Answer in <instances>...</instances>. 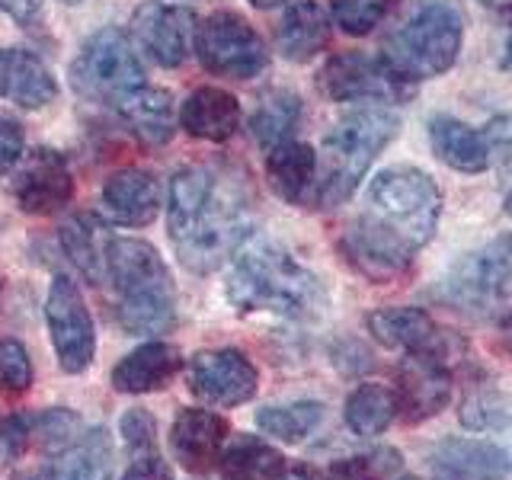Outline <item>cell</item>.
I'll return each instance as SVG.
<instances>
[{
	"label": "cell",
	"instance_id": "1",
	"mask_svg": "<svg viewBox=\"0 0 512 480\" xmlns=\"http://www.w3.org/2000/svg\"><path fill=\"white\" fill-rule=\"evenodd\" d=\"M442 215V192L429 173L388 167L368 183L362 215L343 234V253L365 279L391 282L404 276Z\"/></svg>",
	"mask_w": 512,
	"mask_h": 480
},
{
	"label": "cell",
	"instance_id": "2",
	"mask_svg": "<svg viewBox=\"0 0 512 480\" xmlns=\"http://www.w3.org/2000/svg\"><path fill=\"white\" fill-rule=\"evenodd\" d=\"M173 250L189 272H215L237 256L253 228V192L244 173L196 164L173 173L167 199Z\"/></svg>",
	"mask_w": 512,
	"mask_h": 480
},
{
	"label": "cell",
	"instance_id": "3",
	"mask_svg": "<svg viewBox=\"0 0 512 480\" xmlns=\"http://www.w3.org/2000/svg\"><path fill=\"white\" fill-rule=\"evenodd\" d=\"M224 292L240 314H279L292 320H311L327 308L324 282L276 244L240 247Z\"/></svg>",
	"mask_w": 512,
	"mask_h": 480
},
{
	"label": "cell",
	"instance_id": "4",
	"mask_svg": "<svg viewBox=\"0 0 512 480\" xmlns=\"http://www.w3.org/2000/svg\"><path fill=\"white\" fill-rule=\"evenodd\" d=\"M103 279L116 295V320L125 333L164 336L176 327V285L148 240L109 237Z\"/></svg>",
	"mask_w": 512,
	"mask_h": 480
},
{
	"label": "cell",
	"instance_id": "5",
	"mask_svg": "<svg viewBox=\"0 0 512 480\" xmlns=\"http://www.w3.org/2000/svg\"><path fill=\"white\" fill-rule=\"evenodd\" d=\"M400 135V119L394 112L359 109L336 122L317 157V208L343 205L365 180L375 157Z\"/></svg>",
	"mask_w": 512,
	"mask_h": 480
},
{
	"label": "cell",
	"instance_id": "6",
	"mask_svg": "<svg viewBox=\"0 0 512 480\" xmlns=\"http://www.w3.org/2000/svg\"><path fill=\"white\" fill-rule=\"evenodd\" d=\"M461 42H464L461 13L448 4H426L384 42L381 61L400 80L413 84V80L439 77L452 68L458 61Z\"/></svg>",
	"mask_w": 512,
	"mask_h": 480
},
{
	"label": "cell",
	"instance_id": "7",
	"mask_svg": "<svg viewBox=\"0 0 512 480\" xmlns=\"http://www.w3.org/2000/svg\"><path fill=\"white\" fill-rule=\"evenodd\" d=\"M439 298L468 317H490L512 304V234L458 260L439 285Z\"/></svg>",
	"mask_w": 512,
	"mask_h": 480
},
{
	"label": "cell",
	"instance_id": "8",
	"mask_svg": "<svg viewBox=\"0 0 512 480\" xmlns=\"http://www.w3.org/2000/svg\"><path fill=\"white\" fill-rule=\"evenodd\" d=\"M71 84L84 100L106 106H116L125 93L144 87V64L128 32L116 26L96 32L71 64Z\"/></svg>",
	"mask_w": 512,
	"mask_h": 480
},
{
	"label": "cell",
	"instance_id": "9",
	"mask_svg": "<svg viewBox=\"0 0 512 480\" xmlns=\"http://www.w3.org/2000/svg\"><path fill=\"white\" fill-rule=\"evenodd\" d=\"M196 55L205 71L228 80H250L266 71L269 48L244 16L212 13L196 29Z\"/></svg>",
	"mask_w": 512,
	"mask_h": 480
},
{
	"label": "cell",
	"instance_id": "10",
	"mask_svg": "<svg viewBox=\"0 0 512 480\" xmlns=\"http://www.w3.org/2000/svg\"><path fill=\"white\" fill-rule=\"evenodd\" d=\"M45 324L58 365L68 375H84L96 356V327L84 292L71 276H55L45 298Z\"/></svg>",
	"mask_w": 512,
	"mask_h": 480
},
{
	"label": "cell",
	"instance_id": "11",
	"mask_svg": "<svg viewBox=\"0 0 512 480\" xmlns=\"http://www.w3.org/2000/svg\"><path fill=\"white\" fill-rule=\"evenodd\" d=\"M368 333L384 349L404 352V356H426L452 365L464 356V340L458 333L439 327L423 308H384L365 317Z\"/></svg>",
	"mask_w": 512,
	"mask_h": 480
},
{
	"label": "cell",
	"instance_id": "12",
	"mask_svg": "<svg viewBox=\"0 0 512 480\" xmlns=\"http://www.w3.org/2000/svg\"><path fill=\"white\" fill-rule=\"evenodd\" d=\"M317 87L333 103H394L410 96L407 80H400L381 58L365 52L333 55L317 74Z\"/></svg>",
	"mask_w": 512,
	"mask_h": 480
},
{
	"label": "cell",
	"instance_id": "13",
	"mask_svg": "<svg viewBox=\"0 0 512 480\" xmlns=\"http://www.w3.org/2000/svg\"><path fill=\"white\" fill-rule=\"evenodd\" d=\"M186 384L202 404L231 410L253 400L260 372L240 349H202L186 365Z\"/></svg>",
	"mask_w": 512,
	"mask_h": 480
},
{
	"label": "cell",
	"instance_id": "14",
	"mask_svg": "<svg viewBox=\"0 0 512 480\" xmlns=\"http://www.w3.org/2000/svg\"><path fill=\"white\" fill-rule=\"evenodd\" d=\"M13 199L26 215H55L74 199V176L64 154L52 148L29 151L13 176Z\"/></svg>",
	"mask_w": 512,
	"mask_h": 480
},
{
	"label": "cell",
	"instance_id": "15",
	"mask_svg": "<svg viewBox=\"0 0 512 480\" xmlns=\"http://www.w3.org/2000/svg\"><path fill=\"white\" fill-rule=\"evenodd\" d=\"M196 13L170 4H144L132 16V36L160 68H180L196 45Z\"/></svg>",
	"mask_w": 512,
	"mask_h": 480
},
{
	"label": "cell",
	"instance_id": "16",
	"mask_svg": "<svg viewBox=\"0 0 512 480\" xmlns=\"http://www.w3.org/2000/svg\"><path fill=\"white\" fill-rule=\"evenodd\" d=\"M455 381H452V365L426 359V356H407L397 372V416L404 423L416 426L423 420H432L452 404Z\"/></svg>",
	"mask_w": 512,
	"mask_h": 480
},
{
	"label": "cell",
	"instance_id": "17",
	"mask_svg": "<svg viewBox=\"0 0 512 480\" xmlns=\"http://www.w3.org/2000/svg\"><path fill=\"white\" fill-rule=\"evenodd\" d=\"M231 436V423L215 410L183 407L173 416L170 426V448L173 458L183 464L189 474H208L218 468V458Z\"/></svg>",
	"mask_w": 512,
	"mask_h": 480
},
{
	"label": "cell",
	"instance_id": "18",
	"mask_svg": "<svg viewBox=\"0 0 512 480\" xmlns=\"http://www.w3.org/2000/svg\"><path fill=\"white\" fill-rule=\"evenodd\" d=\"M100 205L109 224H119V228H148L160 215L164 189H160V180L151 170L125 167L103 183Z\"/></svg>",
	"mask_w": 512,
	"mask_h": 480
},
{
	"label": "cell",
	"instance_id": "19",
	"mask_svg": "<svg viewBox=\"0 0 512 480\" xmlns=\"http://www.w3.org/2000/svg\"><path fill=\"white\" fill-rule=\"evenodd\" d=\"M432 480H512V458L480 439H445L429 458Z\"/></svg>",
	"mask_w": 512,
	"mask_h": 480
},
{
	"label": "cell",
	"instance_id": "20",
	"mask_svg": "<svg viewBox=\"0 0 512 480\" xmlns=\"http://www.w3.org/2000/svg\"><path fill=\"white\" fill-rule=\"evenodd\" d=\"M112 458H116V448H112L109 432L90 429L74 445L64 448V452H55L36 471L16 480H109Z\"/></svg>",
	"mask_w": 512,
	"mask_h": 480
},
{
	"label": "cell",
	"instance_id": "21",
	"mask_svg": "<svg viewBox=\"0 0 512 480\" xmlns=\"http://www.w3.org/2000/svg\"><path fill=\"white\" fill-rule=\"evenodd\" d=\"M183 352L176 349L173 343L164 340H154V343H144L135 352L112 368V388L119 394H154V391H164L170 388V381L183 372Z\"/></svg>",
	"mask_w": 512,
	"mask_h": 480
},
{
	"label": "cell",
	"instance_id": "22",
	"mask_svg": "<svg viewBox=\"0 0 512 480\" xmlns=\"http://www.w3.org/2000/svg\"><path fill=\"white\" fill-rule=\"evenodd\" d=\"M58 96L52 71L23 48H0V100L23 109H42Z\"/></svg>",
	"mask_w": 512,
	"mask_h": 480
},
{
	"label": "cell",
	"instance_id": "23",
	"mask_svg": "<svg viewBox=\"0 0 512 480\" xmlns=\"http://www.w3.org/2000/svg\"><path fill=\"white\" fill-rule=\"evenodd\" d=\"M269 186L288 205H314L317 192V154L304 141H282L266 157Z\"/></svg>",
	"mask_w": 512,
	"mask_h": 480
},
{
	"label": "cell",
	"instance_id": "24",
	"mask_svg": "<svg viewBox=\"0 0 512 480\" xmlns=\"http://www.w3.org/2000/svg\"><path fill=\"white\" fill-rule=\"evenodd\" d=\"M429 144L445 167L461 173H484L493 164L487 135L471 128L455 116H432L429 119Z\"/></svg>",
	"mask_w": 512,
	"mask_h": 480
},
{
	"label": "cell",
	"instance_id": "25",
	"mask_svg": "<svg viewBox=\"0 0 512 480\" xmlns=\"http://www.w3.org/2000/svg\"><path fill=\"white\" fill-rule=\"evenodd\" d=\"M180 122L192 138L202 141H228L240 128V103L221 87H199L186 96L180 109Z\"/></svg>",
	"mask_w": 512,
	"mask_h": 480
},
{
	"label": "cell",
	"instance_id": "26",
	"mask_svg": "<svg viewBox=\"0 0 512 480\" xmlns=\"http://www.w3.org/2000/svg\"><path fill=\"white\" fill-rule=\"evenodd\" d=\"M119 112V119L132 135H138L144 144H167L173 138V93L160 87H138L132 93H125L122 100L112 106Z\"/></svg>",
	"mask_w": 512,
	"mask_h": 480
},
{
	"label": "cell",
	"instance_id": "27",
	"mask_svg": "<svg viewBox=\"0 0 512 480\" xmlns=\"http://www.w3.org/2000/svg\"><path fill=\"white\" fill-rule=\"evenodd\" d=\"M330 42V16L327 10L314 4V0H295L292 7L285 10L279 32H276V45L282 58L288 61H311L320 55Z\"/></svg>",
	"mask_w": 512,
	"mask_h": 480
},
{
	"label": "cell",
	"instance_id": "28",
	"mask_svg": "<svg viewBox=\"0 0 512 480\" xmlns=\"http://www.w3.org/2000/svg\"><path fill=\"white\" fill-rule=\"evenodd\" d=\"M285 468V455L260 436H237L218 458L221 480H276Z\"/></svg>",
	"mask_w": 512,
	"mask_h": 480
},
{
	"label": "cell",
	"instance_id": "29",
	"mask_svg": "<svg viewBox=\"0 0 512 480\" xmlns=\"http://www.w3.org/2000/svg\"><path fill=\"white\" fill-rule=\"evenodd\" d=\"M397 416V397L384 384H359L346 397V426L362 439L381 436Z\"/></svg>",
	"mask_w": 512,
	"mask_h": 480
},
{
	"label": "cell",
	"instance_id": "30",
	"mask_svg": "<svg viewBox=\"0 0 512 480\" xmlns=\"http://www.w3.org/2000/svg\"><path fill=\"white\" fill-rule=\"evenodd\" d=\"M301 122V100L288 90H272L266 93L260 106H256L250 119V132L256 144H263L266 151H272L282 141H292V132Z\"/></svg>",
	"mask_w": 512,
	"mask_h": 480
},
{
	"label": "cell",
	"instance_id": "31",
	"mask_svg": "<svg viewBox=\"0 0 512 480\" xmlns=\"http://www.w3.org/2000/svg\"><path fill=\"white\" fill-rule=\"evenodd\" d=\"M324 420V404L317 400H298V404H282V407H263L256 413V426L263 429V436L298 445L311 436V432Z\"/></svg>",
	"mask_w": 512,
	"mask_h": 480
},
{
	"label": "cell",
	"instance_id": "32",
	"mask_svg": "<svg viewBox=\"0 0 512 480\" xmlns=\"http://www.w3.org/2000/svg\"><path fill=\"white\" fill-rule=\"evenodd\" d=\"M61 244H64V253L71 256L74 266L84 272L90 282H103V247H106V240H100V234H96V224L87 215H77V218H71L68 224H64Z\"/></svg>",
	"mask_w": 512,
	"mask_h": 480
},
{
	"label": "cell",
	"instance_id": "33",
	"mask_svg": "<svg viewBox=\"0 0 512 480\" xmlns=\"http://www.w3.org/2000/svg\"><path fill=\"white\" fill-rule=\"evenodd\" d=\"M84 420L74 410H45L29 416V448H42V452L55 455L64 452L68 445H74L80 436H84Z\"/></svg>",
	"mask_w": 512,
	"mask_h": 480
},
{
	"label": "cell",
	"instance_id": "34",
	"mask_svg": "<svg viewBox=\"0 0 512 480\" xmlns=\"http://www.w3.org/2000/svg\"><path fill=\"white\" fill-rule=\"evenodd\" d=\"M32 388V359L20 340H0V394L20 397Z\"/></svg>",
	"mask_w": 512,
	"mask_h": 480
},
{
	"label": "cell",
	"instance_id": "35",
	"mask_svg": "<svg viewBox=\"0 0 512 480\" xmlns=\"http://www.w3.org/2000/svg\"><path fill=\"white\" fill-rule=\"evenodd\" d=\"M384 16L388 0H333V20L349 36H368Z\"/></svg>",
	"mask_w": 512,
	"mask_h": 480
},
{
	"label": "cell",
	"instance_id": "36",
	"mask_svg": "<svg viewBox=\"0 0 512 480\" xmlns=\"http://www.w3.org/2000/svg\"><path fill=\"white\" fill-rule=\"evenodd\" d=\"M119 436L128 445V452H135V455L154 452L157 448V420L144 407L125 410L119 416Z\"/></svg>",
	"mask_w": 512,
	"mask_h": 480
},
{
	"label": "cell",
	"instance_id": "37",
	"mask_svg": "<svg viewBox=\"0 0 512 480\" xmlns=\"http://www.w3.org/2000/svg\"><path fill=\"white\" fill-rule=\"evenodd\" d=\"M29 452V416L0 413V461L20 458Z\"/></svg>",
	"mask_w": 512,
	"mask_h": 480
},
{
	"label": "cell",
	"instance_id": "38",
	"mask_svg": "<svg viewBox=\"0 0 512 480\" xmlns=\"http://www.w3.org/2000/svg\"><path fill=\"white\" fill-rule=\"evenodd\" d=\"M122 480H176L173 464L157 452H141L128 461V468L122 471Z\"/></svg>",
	"mask_w": 512,
	"mask_h": 480
},
{
	"label": "cell",
	"instance_id": "39",
	"mask_svg": "<svg viewBox=\"0 0 512 480\" xmlns=\"http://www.w3.org/2000/svg\"><path fill=\"white\" fill-rule=\"evenodd\" d=\"M23 144H26L23 125L16 119H10V116H0V176L20 164Z\"/></svg>",
	"mask_w": 512,
	"mask_h": 480
},
{
	"label": "cell",
	"instance_id": "40",
	"mask_svg": "<svg viewBox=\"0 0 512 480\" xmlns=\"http://www.w3.org/2000/svg\"><path fill=\"white\" fill-rule=\"evenodd\" d=\"M484 135H487L493 160L496 157H503V160L512 157V116H496L493 122H487Z\"/></svg>",
	"mask_w": 512,
	"mask_h": 480
},
{
	"label": "cell",
	"instance_id": "41",
	"mask_svg": "<svg viewBox=\"0 0 512 480\" xmlns=\"http://www.w3.org/2000/svg\"><path fill=\"white\" fill-rule=\"evenodd\" d=\"M324 480H378V471L372 458H346L336 461Z\"/></svg>",
	"mask_w": 512,
	"mask_h": 480
},
{
	"label": "cell",
	"instance_id": "42",
	"mask_svg": "<svg viewBox=\"0 0 512 480\" xmlns=\"http://www.w3.org/2000/svg\"><path fill=\"white\" fill-rule=\"evenodd\" d=\"M0 10H7L20 26H39L42 23V0H0Z\"/></svg>",
	"mask_w": 512,
	"mask_h": 480
},
{
	"label": "cell",
	"instance_id": "43",
	"mask_svg": "<svg viewBox=\"0 0 512 480\" xmlns=\"http://www.w3.org/2000/svg\"><path fill=\"white\" fill-rule=\"evenodd\" d=\"M276 480H314L311 468H304V464H295V468H285Z\"/></svg>",
	"mask_w": 512,
	"mask_h": 480
},
{
	"label": "cell",
	"instance_id": "44",
	"mask_svg": "<svg viewBox=\"0 0 512 480\" xmlns=\"http://www.w3.org/2000/svg\"><path fill=\"white\" fill-rule=\"evenodd\" d=\"M500 336H503V349L512 356V311H506L500 320Z\"/></svg>",
	"mask_w": 512,
	"mask_h": 480
},
{
	"label": "cell",
	"instance_id": "45",
	"mask_svg": "<svg viewBox=\"0 0 512 480\" xmlns=\"http://www.w3.org/2000/svg\"><path fill=\"white\" fill-rule=\"evenodd\" d=\"M253 7H260V10H269V7H279V4H285V0H250Z\"/></svg>",
	"mask_w": 512,
	"mask_h": 480
},
{
	"label": "cell",
	"instance_id": "46",
	"mask_svg": "<svg viewBox=\"0 0 512 480\" xmlns=\"http://www.w3.org/2000/svg\"><path fill=\"white\" fill-rule=\"evenodd\" d=\"M506 212H509V218H512V192H509V199H506Z\"/></svg>",
	"mask_w": 512,
	"mask_h": 480
},
{
	"label": "cell",
	"instance_id": "47",
	"mask_svg": "<svg viewBox=\"0 0 512 480\" xmlns=\"http://www.w3.org/2000/svg\"><path fill=\"white\" fill-rule=\"evenodd\" d=\"M509 64H512V36H509Z\"/></svg>",
	"mask_w": 512,
	"mask_h": 480
},
{
	"label": "cell",
	"instance_id": "48",
	"mask_svg": "<svg viewBox=\"0 0 512 480\" xmlns=\"http://www.w3.org/2000/svg\"><path fill=\"white\" fill-rule=\"evenodd\" d=\"M61 4H80V0H61Z\"/></svg>",
	"mask_w": 512,
	"mask_h": 480
},
{
	"label": "cell",
	"instance_id": "49",
	"mask_svg": "<svg viewBox=\"0 0 512 480\" xmlns=\"http://www.w3.org/2000/svg\"><path fill=\"white\" fill-rule=\"evenodd\" d=\"M404 480H416V477H404Z\"/></svg>",
	"mask_w": 512,
	"mask_h": 480
}]
</instances>
